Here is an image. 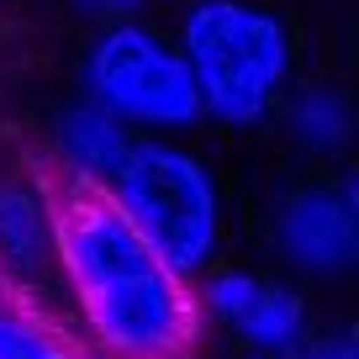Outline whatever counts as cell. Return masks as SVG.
Returning a JSON list of instances; mask_svg holds the SVG:
<instances>
[{
    "mask_svg": "<svg viewBox=\"0 0 359 359\" xmlns=\"http://www.w3.org/2000/svg\"><path fill=\"white\" fill-rule=\"evenodd\" d=\"M291 359H359V344H354V333H327V338H312V344H296L291 348Z\"/></svg>",
    "mask_w": 359,
    "mask_h": 359,
    "instance_id": "cell-11",
    "label": "cell"
},
{
    "mask_svg": "<svg viewBox=\"0 0 359 359\" xmlns=\"http://www.w3.org/2000/svg\"><path fill=\"white\" fill-rule=\"evenodd\" d=\"M180 58L196 79L201 111L222 122H259L275 106L291 69L285 22L248 0H201L185 16Z\"/></svg>",
    "mask_w": 359,
    "mask_h": 359,
    "instance_id": "cell-2",
    "label": "cell"
},
{
    "mask_svg": "<svg viewBox=\"0 0 359 359\" xmlns=\"http://www.w3.org/2000/svg\"><path fill=\"white\" fill-rule=\"evenodd\" d=\"M85 16H95V22H122V16H133L143 0H74Z\"/></svg>",
    "mask_w": 359,
    "mask_h": 359,
    "instance_id": "cell-12",
    "label": "cell"
},
{
    "mask_svg": "<svg viewBox=\"0 0 359 359\" xmlns=\"http://www.w3.org/2000/svg\"><path fill=\"white\" fill-rule=\"evenodd\" d=\"M291 127L306 148H338L348 137V111L333 90H306L302 101L291 106Z\"/></svg>",
    "mask_w": 359,
    "mask_h": 359,
    "instance_id": "cell-10",
    "label": "cell"
},
{
    "mask_svg": "<svg viewBox=\"0 0 359 359\" xmlns=\"http://www.w3.org/2000/svg\"><path fill=\"white\" fill-rule=\"evenodd\" d=\"M201 306L217 312L222 323H233L254 348H269V354H291L306 338V312H302V302H296V291H285V285H259L243 269L217 275V280L206 285Z\"/></svg>",
    "mask_w": 359,
    "mask_h": 359,
    "instance_id": "cell-6",
    "label": "cell"
},
{
    "mask_svg": "<svg viewBox=\"0 0 359 359\" xmlns=\"http://www.w3.org/2000/svg\"><path fill=\"white\" fill-rule=\"evenodd\" d=\"M0 269L16 275L43 296V280H58V254H53V227H48V206L37 191V175L6 180L0 185Z\"/></svg>",
    "mask_w": 359,
    "mask_h": 359,
    "instance_id": "cell-8",
    "label": "cell"
},
{
    "mask_svg": "<svg viewBox=\"0 0 359 359\" xmlns=\"http://www.w3.org/2000/svg\"><path fill=\"white\" fill-rule=\"evenodd\" d=\"M0 359H106L48 296L0 269Z\"/></svg>",
    "mask_w": 359,
    "mask_h": 359,
    "instance_id": "cell-7",
    "label": "cell"
},
{
    "mask_svg": "<svg viewBox=\"0 0 359 359\" xmlns=\"http://www.w3.org/2000/svg\"><path fill=\"white\" fill-rule=\"evenodd\" d=\"M85 85L122 122L185 127L201 116V95H196V79L180 48H169L154 27L137 22H116L90 43Z\"/></svg>",
    "mask_w": 359,
    "mask_h": 359,
    "instance_id": "cell-4",
    "label": "cell"
},
{
    "mask_svg": "<svg viewBox=\"0 0 359 359\" xmlns=\"http://www.w3.org/2000/svg\"><path fill=\"white\" fill-rule=\"evenodd\" d=\"M37 191L48 206L74 317L106 359H191L201 344L206 306L191 275H180L111 201L106 180L69 158H37Z\"/></svg>",
    "mask_w": 359,
    "mask_h": 359,
    "instance_id": "cell-1",
    "label": "cell"
},
{
    "mask_svg": "<svg viewBox=\"0 0 359 359\" xmlns=\"http://www.w3.org/2000/svg\"><path fill=\"white\" fill-rule=\"evenodd\" d=\"M111 201L127 212V222L180 269H196L217 248V185L185 148L164 137H127L122 158L106 175Z\"/></svg>",
    "mask_w": 359,
    "mask_h": 359,
    "instance_id": "cell-3",
    "label": "cell"
},
{
    "mask_svg": "<svg viewBox=\"0 0 359 359\" xmlns=\"http://www.w3.org/2000/svg\"><path fill=\"white\" fill-rule=\"evenodd\" d=\"M280 238L285 254L306 269H344L359 254V212H354V185L327 191L306 185L285 201L280 212Z\"/></svg>",
    "mask_w": 359,
    "mask_h": 359,
    "instance_id": "cell-5",
    "label": "cell"
},
{
    "mask_svg": "<svg viewBox=\"0 0 359 359\" xmlns=\"http://www.w3.org/2000/svg\"><path fill=\"white\" fill-rule=\"evenodd\" d=\"M122 148H127V127H122V116H111L101 101L74 106V111L64 116V127H58V158H69L74 169H85V175H95V180L111 175Z\"/></svg>",
    "mask_w": 359,
    "mask_h": 359,
    "instance_id": "cell-9",
    "label": "cell"
}]
</instances>
